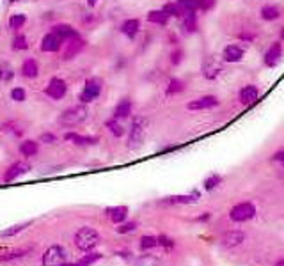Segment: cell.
<instances>
[{"mask_svg": "<svg viewBox=\"0 0 284 266\" xmlns=\"http://www.w3.org/2000/svg\"><path fill=\"white\" fill-rule=\"evenodd\" d=\"M75 245L82 252H91L100 245V234L93 227H80L75 234Z\"/></svg>", "mask_w": 284, "mask_h": 266, "instance_id": "6da1fadb", "label": "cell"}, {"mask_svg": "<svg viewBox=\"0 0 284 266\" xmlns=\"http://www.w3.org/2000/svg\"><path fill=\"white\" fill-rule=\"evenodd\" d=\"M146 131H148V119L135 117L130 128V137H128V148L139 149L146 139Z\"/></svg>", "mask_w": 284, "mask_h": 266, "instance_id": "7a4b0ae2", "label": "cell"}, {"mask_svg": "<svg viewBox=\"0 0 284 266\" xmlns=\"http://www.w3.org/2000/svg\"><path fill=\"white\" fill-rule=\"evenodd\" d=\"M68 261V252L60 245H52L43 252V266H62Z\"/></svg>", "mask_w": 284, "mask_h": 266, "instance_id": "3957f363", "label": "cell"}, {"mask_svg": "<svg viewBox=\"0 0 284 266\" xmlns=\"http://www.w3.org/2000/svg\"><path fill=\"white\" fill-rule=\"evenodd\" d=\"M87 108L84 105H78V106H71V108L64 110L62 114L59 117V123L60 124H66V126H76V124L84 123L87 119Z\"/></svg>", "mask_w": 284, "mask_h": 266, "instance_id": "277c9868", "label": "cell"}, {"mask_svg": "<svg viewBox=\"0 0 284 266\" xmlns=\"http://www.w3.org/2000/svg\"><path fill=\"white\" fill-rule=\"evenodd\" d=\"M256 215V206L250 203H242V204H236V206L231 210L229 216L233 222H247V220L254 218Z\"/></svg>", "mask_w": 284, "mask_h": 266, "instance_id": "5b68a950", "label": "cell"}, {"mask_svg": "<svg viewBox=\"0 0 284 266\" xmlns=\"http://www.w3.org/2000/svg\"><path fill=\"white\" fill-rule=\"evenodd\" d=\"M100 91H102V82L98 80V78H91V80H87L84 93L80 94L82 103H89V102H93V100H96V98L100 96Z\"/></svg>", "mask_w": 284, "mask_h": 266, "instance_id": "8992f818", "label": "cell"}, {"mask_svg": "<svg viewBox=\"0 0 284 266\" xmlns=\"http://www.w3.org/2000/svg\"><path fill=\"white\" fill-rule=\"evenodd\" d=\"M245 241V234H243L242 231H229L226 232V234H222V247H226V249H236V247H240Z\"/></svg>", "mask_w": 284, "mask_h": 266, "instance_id": "52a82bcc", "label": "cell"}, {"mask_svg": "<svg viewBox=\"0 0 284 266\" xmlns=\"http://www.w3.org/2000/svg\"><path fill=\"white\" fill-rule=\"evenodd\" d=\"M30 170V165L29 163H23V161H18V163H14V165H11L7 169V172H5V176H4V181H14L16 177H20V176H23V174H27Z\"/></svg>", "mask_w": 284, "mask_h": 266, "instance_id": "ba28073f", "label": "cell"}, {"mask_svg": "<svg viewBox=\"0 0 284 266\" xmlns=\"http://www.w3.org/2000/svg\"><path fill=\"white\" fill-rule=\"evenodd\" d=\"M281 53H283L281 43H274V45L268 48L267 53H265V57H263L265 64H267L268 68H274V66H277V62H279V59H281Z\"/></svg>", "mask_w": 284, "mask_h": 266, "instance_id": "9c48e42d", "label": "cell"}, {"mask_svg": "<svg viewBox=\"0 0 284 266\" xmlns=\"http://www.w3.org/2000/svg\"><path fill=\"white\" fill-rule=\"evenodd\" d=\"M217 105H219V100L215 96H203L199 100H194V102L188 103V110H206L213 108Z\"/></svg>", "mask_w": 284, "mask_h": 266, "instance_id": "30bf717a", "label": "cell"}, {"mask_svg": "<svg viewBox=\"0 0 284 266\" xmlns=\"http://www.w3.org/2000/svg\"><path fill=\"white\" fill-rule=\"evenodd\" d=\"M66 84H64L60 78H54V80L50 82V85L47 87V94L50 98H54V100H60V98L66 94Z\"/></svg>", "mask_w": 284, "mask_h": 266, "instance_id": "8fae6325", "label": "cell"}, {"mask_svg": "<svg viewBox=\"0 0 284 266\" xmlns=\"http://www.w3.org/2000/svg\"><path fill=\"white\" fill-rule=\"evenodd\" d=\"M258 96H259V91L256 85H247V87H243L242 91H240V102H242L243 105L254 103L256 100H258Z\"/></svg>", "mask_w": 284, "mask_h": 266, "instance_id": "7c38bea8", "label": "cell"}, {"mask_svg": "<svg viewBox=\"0 0 284 266\" xmlns=\"http://www.w3.org/2000/svg\"><path fill=\"white\" fill-rule=\"evenodd\" d=\"M60 41H62V39H60L57 34L45 36L41 41V50L43 52H57L60 48Z\"/></svg>", "mask_w": 284, "mask_h": 266, "instance_id": "4fadbf2b", "label": "cell"}, {"mask_svg": "<svg viewBox=\"0 0 284 266\" xmlns=\"http://www.w3.org/2000/svg\"><path fill=\"white\" fill-rule=\"evenodd\" d=\"M243 57V48L238 45H229L224 50V60L226 62H238Z\"/></svg>", "mask_w": 284, "mask_h": 266, "instance_id": "5bb4252c", "label": "cell"}, {"mask_svg": "<svg viewBox=\"0 0 284 266\" xmlns=\"http://www.w3.org/2000/svg\"><path fill=\"white\" fill-rule=\"evenodd\" d=\"M128 215L126 206H115V208H107V216L114 222V224H121Z\"/></svg>", "mask_w": 284, "mask_h": 266, "instance_id": "9a60e30c", "label": "cell"}, {"mask_svg": "<svg viewBox=\"0 0 284 266\" xmlns=\"http://www.w3.org/2000/svg\"><path fill=\"white\" fill-rule=\"evenodd\" d=\"M64 139L71 140V142L76 144V146H87V144H96L98 142L96 137H82V135H78V133H66Z\"/></svg>", "mask_w": 284, "mask_h": 266, "instance_id": "2e32d148", "label": "cell"}, {"mask_svg": "<svg viewBox=\"0 0 284 266\" xmlns=\"http://www.w3.org/2000/svg\"><path fill=\"white\" fill-rule=\"evenodd\" d=\"M139 27H140V23H139V20H126L123 23V27H121V30H123V34L126 36V38H135L137 36V32H139Z\"/></svg>", "mask_w": 284, "mask_h": 266, "instance_id": "e0dca14e", "label": "cell"}, {"mask_svg": "<svg viewBox=\"0 0 284 266\" xmlns=\"http://www.w3.org/2000/svg\"><path fill=\"white\" fill-rule=\"evenodd\" d=\"M54 34H57L60 39L76 38L75 29H73V27H69V25H64V23H60V25H56V27H54Z\"/></svg>", "mask_w": 284, "mask_h": 266, "instance_id": "ac0fdd59", "label": "cell"}, {"mask_svg": "<svg viewBox=\"0 0 284 266\" xmlns=\"http://www.w3.org/2000/svg\"><path fill=\"white\" fill-rule=\"evenodd\" d=\"M130 112H132V103L128 102V100H123V102L115 106L114 117L115 119H124V117H128V115H130Z\"/></svg>", "mask_w": 284, "mask_h": 266, "instance_id": "d6986e66", "label": "cell"}, {"mask_svg": "<svg viewBox=\"0 0 284 266\" xmlns=\"http://www.w3.org/2000/svg\"><path fill=\"white\" fill-rule=\"evenodd\" d=\"M21 73H23V76H27V78H36L38 76V64H36V60L29 59L23 62V66H21Z\"/></svg>", "mask_w": 284, "mask_h": 266, "instance_id": "ffe728a7", "label": "cell"}, {"mask_svg": "<svg viewBox=\"0 0 284 266\" xmlns=\"http://www.w3.org/2000/svg\"><path fill=\"white\" fill-rule=\"evenodd\" d=\"M20 153L23 157H34L36 153H38V142H34V140H25V142H21Z\"/></svg>", "mask_w": 284, "mask_h": 266, "instance_id": "44dd1931", "label": "cell"}, {"mask_svg": "<svg viewBox=\"0 0 284 266\" xmlns=\"http://www.w3.org/2000/svg\"><path fill=\"white\" fill-rule=\"evenodd\" d=\"M197 197H199L197 194H194V195H176V197H169L167 201H164V203H167V204H190V203H195V201H197Z\"/></svg>", "mask_w": 284, "mask_h": 266, "instance_id": "7402d4cb", "label": "cell"}, {"mask_svg": "<svg viewBox=\"0 0 284 266\" xmlns=\"http://www.w3.org/2000/svg\"><path fill=\"white\" fill-rule=\"evenodd\" d=\"M195 25H197V18H195V11H188L183 14V27L187 32H194Z\"/></svg>", "mask_w": 284, "mask_h": 266, "instance_id": "603a6c76", "label": "cell"}, {"mask_svg": "<svg viewBox=\"0 0 284 266\" xmlns=\"http://www.w3.org/2000/svg\"><path fill=\"white\" fill-rule=\"evenodd\" d=\"M148 20L153 21V23H158V25H166L167 20H169V14L162 9V11H151V13L148 14Z\"/></svg>", "mask_w": 284, "mask_h": 266, "instance_id": "cb8c5ba5", "label": "cell"}, {"mask_svg": "<svg viewBox=\"0 0 284 266\" xmlns=\"http://www.w3.org/2000/svg\"><path fill=\"white\" fill-rule=\"evenodd\" d=\"M261 18L267 21H272V20H277L279 18V9L276 5H265L261 9Z\"/></svg>", "mask_w": 284, "mask_h": 266, "instance_id": "d4e9b609", "label": "cell"}, {"mask_svg": "<svg viewBox=\"0 0 284 266\" xmlns=\"http://www.w3.org/2000/svg\"><path fill=\"white\" fill-rule=\"evenodd\" d=\"M30 225V222H23V224H18V225H13V227L9 229H4V231L0 232V236L2 238H9V236H14V234H18V232L25 231L27 227Z\"/></svg>", "mask_w": 284, "mask_h": 266, "instance_id": "484cf974", "label": "cell"}, {"mask_svg": "<svg viewBox=\"0 0 284 266\" xmlns=\"http://www.w3.org/2000/svg\"><path fill=\"white\" fill-rule=\"evenodd\" d=\"M178 5L181 11L188 13V11H195L199 7V0H178Z\"/></svg>", "mask_w": 284, "mask_h": 266, "instance_id": "4316f807", "label": "cell"}, {"mask_svg": "<svg viewBox=\"0 0 284 266\" xmlns=\"http://www.w3.org/2000/svg\"><path fill=\"white\" fill-rule=\"evenodd\" d=\"M157 245H158V238H155V236H142L140 238V249L142 250L155 249Z\"/></svg>", "mask_w": 284, "mask_h": 266, "instance_id": "83f0119b", "label": "cell"}, {"mask_svg": "<svg viewBox=\"0 0 284 266\" xmlns=\"http://www.w3.org/2000/svg\"><path fill=\"white\" fill-rule=\"evenodd\" d=\"M158 265L160 263H158V259L155 256H142V258L137 259L133 266H158Z\"/></svg>", "mask_w": 284, "mask_h": 266, "instance_id": "f1b7e54d", "label": "cell"}, {"mask_svg": "<svg viewBox=\"0 0 284 266\" xmlns=\"http://www.w3.org/2000/svg\"><path fill=\"white\" fill-rule=\"evenodd\" d=\"M13 68L9 66V64H0V80H4V82H9L11 78H13Z\"/></svg>", "mask_w": 284, "mask_h": 266, "instance_id": "f546056e", "label": "cell"}, {"mask_svg": "<svg viewBox=\"0 0 284 266\" xmlns=\"http://www.w3.org/2000/svg\"><path fill=\"white\" fill-rule=\"evenodd\" d=\"M107 128H109V130H111L115 137H121V135H123V133H124V128L117 123V119H115V117H114V119H111V121L107 123Z\"/></svg>", "mask_w": 284, "mask_h": 266, "instance_id": "4dcf8cb0", "label": "cell"}, {"mask_svg": "<svg viewBox=\"0 0 284 266\" xmlns=\"http://www.w3.org/2000/svg\"><path fill=\"white\" fill-rule=\"evenodd\" d=\"M25 23V14H13L11 20H9V27L11 29H21Z\"/></svg>", "mask_w": 284, "mask_h": 266, "instance_id": "1f68e13d", "label": "cell"}, {"mask_svg": "<svg viewBox=\"0 0 284 266\" xmlns=\"http://www.w3.org/2000/svg\"><path fill=\"white\" fill-rule=\"evenodd\" d=\"M84 47V41H76V45H69V48H68V52L64 53V59H71L73 57V53H78V50Z\"/></svg>", "mask_w": 284, "mask_h": 266, "instance_id": "d6a6232c", "label": "cell"}, {"mask_svg": "<svg viewBox=\"0 0 284 266\" xmlns=\"http://www.w3.org/2000/svg\"><path fill=\"white\" fill-rule=\"evenodd\" d=\"M221 181H222L221 176H217V174H213V176H210L208 179L204 181V188H206V190H213V188H215V186L219 185V183H221Z\"/></svg>", "mask_w": 284, "mask_h": 266, "instance_id": "836d02e7", "label": "cell"}, {"mask_svg": "<svg viewBox=\"0 0 284 266\" xmlns=\"http://www.w3.org/2000/svg\"><path fill=\"white\" fill-rule=\"evenodd\" d=\"M164 11H166L169 16H179V14H181V9H179L178 4H167V5H164Z\"/></svg>", "mask_w": 284, "mask_h": 266, "instance_id": "e575fe53", "label": "cell"}, {"mask_svg": "<svg viewBox=\"0 0 284 266\" xmlns=\"http://www.w3.org/2000/svg\"><path fill=\"white\" fill-rule=\"evenodd\" d=\"M13 48H14V50H27V48H29V45H27V39L23 38V36H16V38H14Z\"/></svg>", "mask_w": 284, "mask_h": 266, "instance_id": "d590c367", "label": "cell"}, {"mask_svg": "<svg viewBox=\"0 0 284 266\" xmlns=\"http://www.w3.org/2000/svg\"><path fill=\"white\" fill-rule=\"evenodd\" d=\"M179 91H183V84L179 80H170L169 87H167V94H174V93H179Z\"/></svg>", "mask_w": 284, "mask_h": 266, "instance_id": "8d00e7d4", "label": "cell"}, {"mask_svg": "<svg viewBox=\"0 0 284 266\" xmlns=\"http://www.w3.org/2000/svg\"><path fill=\"white\" fill-rule=\"evenodd\" d=\"M11 98H13L14 102H23V100H25V91L21 87H14L13 91H11Z\"/></svg>", "mask_w": 284, "mask_h": 266, "instance_id": "74e56055", "label": "cell"}, {"mask_svg": "<svg viewBox=\"0 0 284 266\" xmlns=\"http://www.w3.org/2000/svg\"><path fill=\"white\" fill-rule=\"evenodd\" d=\"M98 259H100V254H91V256L84 258L82 261H78V265H76V266H91L94 261H98Z\"/></svg>", "mask_w": 284, "mask_h": 266, "instance_id": "f35d334b", "label": "cell"}, {"mask_svg": "<svg viewBox=\"0 0 284 266\" xmlns=\"http://www.w3.org/2000/svg\"><path fill=\"white\" fill-rule=\"evenodd\" d=\"M137 229V224L135 222H132V224H124V225H121V227H117V232H132V231H135Z\"/></svg>", "mask_w": 284, "mask_h": 266, "instance_id": "ab89813d", "label": "cell"}, {"mask_svg": "<svg viewBox=\"0 0 284 266\" xmlns=\"http://www.w3.org/2000/svg\"><path fill=\"white\" fill-rule=\"evenodd\" d=\"M272 160H274V161H283V163H284V148H281L279 151L274 153Z\"/></svg>", "mask_w": 284, "mask_h": 266, "instance_id": "60d3db41", "label": "cell"}, {"mask_svg": "<svg viewBox=\"0 0 284 266\" xmlns=\"http://www.w3.org/2000/svg\"><path fill=\"white\" fill-rule=\"evenodd\" d=\"M213 5H215V0H201V9H204V11H208V9H212Z\"/></svg>", "mask_w": 284, "mask_h": 266, "instance_id": "b9f144b4", "label": "cell"}, {"mask_svg": "<svg viewBox=\"0 0 284 266\" xmlns=\"http://www.w3.org/2000/svg\"><path fill=\"white\" fill-rule=\"evenodd\" d=\"M41 140H43V142H47V144H54V142H56V137L52 135V133H43Z\"/></svg>", "mask_w": 284, "mask_h": 266, "instance_id": "7bdbcfd3", "label": "cell"}, {"mask_svg": "<svg viewBox=\"0 0 284 266\" xmlns=\"http://www.w3.org/2000/svg\"><path fill=\"white\" fill-rule=\"evenodd\" d=\"M181 60V52H174L172 53V64H178Z\"/></svg>", "mask_w": 284, "mask_h": 266, "instance_id": "ee69618b", "label": "cell"}, {"mask_svg": "<svg viewBox=\"0 0 284 266\" xmlns=\"http://www.w3.org/2000/svg\"><path fill=\"white\" fill-rule=\"evenodd\" d=\"M5 4H14V2H23V0H4Z\"/></svg>", "mask_w": 284, "mask_h": 266, "instance_id": "f6af8a7d", "label": "cell"}, {"mask_svg": "<svg viewBox=\"0 0 284 266\" xmlns=\"http://www.w3.org/2000/svg\"><path fill=\"white\" fill-rule=\"evenodd\" d=\"M96 2H98V0H87V4H89V5H94Z\"/></svg>", "mask_w": 284, "mask_h": 266, "instance_id": "bcb514c9", "label": "cell"}, {"mask_svg": "<svg viewBox=\"0 0 284 266\" xmlns=\"http://www.w3.org/2000/svg\"><path fill=\"white\" fill-rule=\"evenodd\" d=\"M281 38H283V39H284V29H283V30H281Z\"/></svg>", "mask_w": 284, "mask_h": 266, "instance_id": "7dc6e473", "label": "cell"}, {"mask_svg": "<svg viewBox=\"0 0 284 266\" xmlns=\"http://www.w3.org/2000/svg\"><path fill=\"white\" fill-rule=\"evenodd\" d=\"M62 266H66V265H62Z\"/></svg>", "mask_w": 284, "mask_h": 266, "instance_id": "c3c4849f", "label": "cell"}]
</instances>
